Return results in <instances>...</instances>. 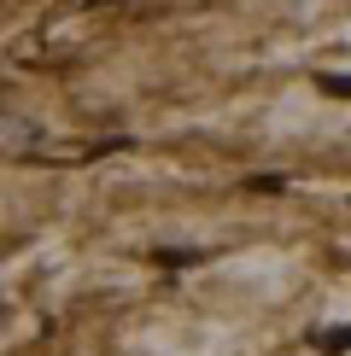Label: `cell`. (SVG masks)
Wrapping results in <instances>:
<instances>
[{"label": "cell", "instance_id": "1", "mask_svg": "<svg viewBox=\"0 0 351 356\" xmlns=\"http://www.w3.org/2000/svg\"><path fill=\"white\" fill-rule=\"evenodd\" d=\"M316 88H322V94H334V99H351V76H334V70H322Z\"/></svg>", "mask_w": 351, "mask_h": 356}, {"label": "cell", "instance_id": "2", "mask_svg": "<svg viewBox=\"0 0 351 356\" xmlns=\"http://www.w3.org/2000/svg\"><path fill=\"white\" fill-rule=\"evenodd\" d=\"M316 350H351V327H334V333H316Z\"/></svg>", "mask_w": 351, "mask_h": 356}, {"label": "cell", "instance_id": "3", "mask_svg": "<svg viewBox=\"0 0 351 356\" xmlns=\"http://www.w3.org/2000/svg\"><path fill=\"white\" fill-rule=\"evenodd\" d=\"M246 187H252V193H281L287 181H281V175H252V181H246Z\"/></svg>", "mask_w": 351, "mask_h": 356}]
</instances>
